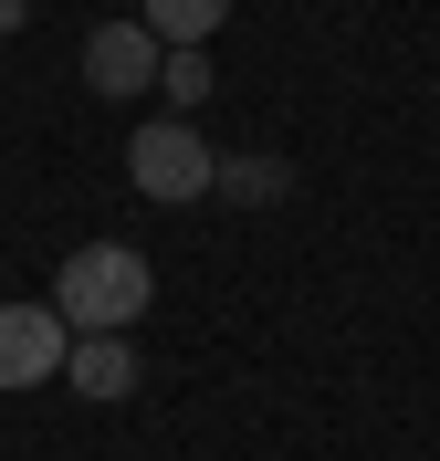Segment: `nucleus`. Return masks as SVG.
I'll return each mask as SVG.
<instances>
[{"mask_svg": "<svg viewBox=\"0 0 440 461\" xmlns=\"http://www.w3.org/2000/svg\"><path fill=\"white\" fill-rule=\"evenodd\" d=\"M157 63H168V42H157L147 22H94V32H85V85L116 95V105L157 95Z\"/></svg>", "mask_w": 440, "mask_h": 461, "instance_id": "obj_3", "label": "nucleus"}, {"mask_svg": "<svg viewBox=\"0 0 440 461\" xmlns=\"http://www.w3.org/2000/svg\"><path fill=\"white\" fill-rule=\"evenodd\" d=\"M147 294H157V273H147L137 241H85V252H63V273H53V315L74 325V336H126V325L147 315Z\"/></svg>", "mask_w": 440, "mask_h": 461, "instance_id": "obj_1", "label": "nucleus"}, {"mask_svg": "<svg viewBox=\"0 0 440 461\" xmlns=\"http://www.w3.org/2000/svg\"><path fill=\"white\" fill-rule=\"evenodd\" d=\"M74 357V325L53 304H0V388H42Z\"/></svg>", "mask_w": 440, "mask_h": 461, "instance_id": "obj_4", "label": "nucleus"}, {"mask_svg": "<svg viewBox=\"0 0 440 461\" xmlns=\"http://www.w3.org/2000/svg\"><path fill=\"white\" fill-rule=\"evenodd\" d=\"M157 95H168V105H210V53H200V42L157 63Z\"/></svg>", "mask_w": 440, "mask_h": 461, "instance_id": "obj_8", "label": "nucleus"}, {"mask_svg": "<svg viewBox=\"0 0 440 461\" xmlns=\"http://www.w3.org/2000/svg\"><path fill=\"white\" fill-rule=\"evenodd\" d=\"M31 22V0H0V32H22Z\"/></svg>", "mask_w": 440, "mask_h": 461, "instance_id": "obj_9", "label": "nucleus"}, {"mask_svg": "<svg viewBox=\"0 0 440 461\" xmlns=\"http://www.w3.org/2000/svg\"><path fill=\"white\" fill-rule=\"evenodd\" d=\"M210 200H231V210H273V200H293V158L241 147V158H220V168H210Z\"/></svg>", "mask_w": 440, "mask_h": 461, "instance_id": "obj_5", "label": "nucleus"}, {"mask_svg": "<svg viewBox=\"0 0 440 461\" xmlns=\"http://www.w3.org/2000/svg\"><path fill=\"white\" fill-rule=\"evenodd\" d=\"M220 22H231V0H147V32H157L168 53H189V42L210 53V32H220Z\"/></svg>", "mask_w": 440, "mask_h": 461, "instance_id": "obj_7", "label": "nucleus"}, {"mask_svg": "<svg viewBox=\"0 0 440 461\" xmlns=\"http://www.w3.org/2000/svg\"><path fill=\"white\" fill-rule=\"evenodd\" d=\"M210 168H220V147L189 126V115H147L137 137H126V178H137V200H210Z\"/></svg>", "mask_w": 440, "mask_h": 461, "instance_id": "obj_2", "label": "nucleus"}, {"mask_svg": "<svg viewBox=\"0 0 440 461\" xmlns=\"http://www.w3.org/2000/svg\"><path fill=\"white\" fill-rule=\"evenodd\" d=\"M63 377H74L85 399H137V346H126V336H74Z\"/></svg>", "mask_w": 440, "mask_h": 461, "instance_id": "obj_6", "label": "nucleus"}]
</instances>
